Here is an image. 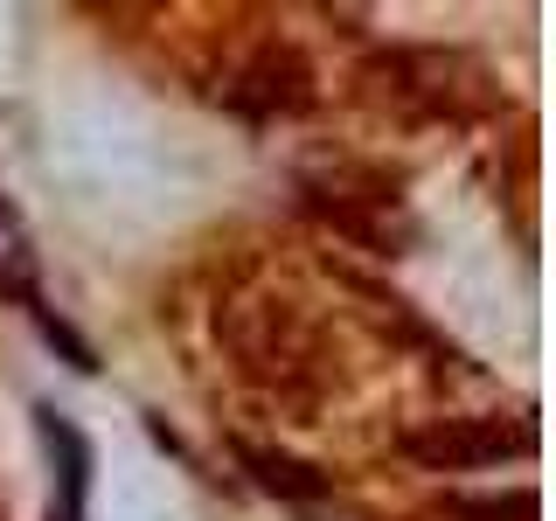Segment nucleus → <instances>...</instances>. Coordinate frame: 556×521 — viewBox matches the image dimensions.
<instances>
[{
	"label": "nucleus",
	"mask_w": 556,
	"mask_h": 521,
	"mask_svg": "<svg viewBox=\"0 0 556 521\" xmlns=\"http://www.w3.org/2000/svg\"><path fill=\"white\" fill-rule=\"evenodd\" d=\"M243 459L257 466V480H265L271 494H292V500H313V494H327V480H320V473H306V466L278 459V452H243Z\"/></svg>",
	"instance_id": "3"
},
{
	"label": "nucleus",
	"mask_w": 556,
	"mask_h": 521,
	"mask_svg": "<svg viewBox=\"0 0 556 521\" xmlns=\"http://www.w3.org/2000/svg\"><path fill=\"white\" fill-rule=\"evenodd\" d=\"M42 417V439H49V452H63V500H56V514L49 521H84V494H91V445L77 439V424L70 417H56V410H35Z\"/></svg>",
	"instance_id": "2"
},
{
	"label": "nucleus",
	"mask_w": 556,
	"mask_h": 521,
	"mask_svg": "<svg viewBox=\"0 0 556 521\" xmlns=\"http://www.w3.org/2000/svg\"><path fill=\"white\" fill-rule=\"evenodd\" d=\"M529 445V431H473V424H445V431H410V452L425 466H480V459H501V452H521Z\"/></svg>",
	"instance_id": "1"
}]
</instances>
